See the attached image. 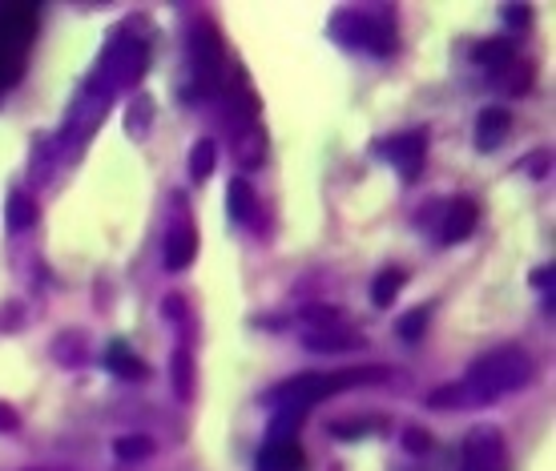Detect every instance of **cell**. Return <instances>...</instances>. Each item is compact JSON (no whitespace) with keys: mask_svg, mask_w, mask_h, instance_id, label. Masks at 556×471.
Wrapping results in <instances>:
<instances>
[{"mask_svg":"<svg viewBox=\"0 0 556 471\" xmlns=\"http://www.w3.org/2000/svg\"><path fill=\"white\" fill-rule=\"evenodd\" d=\"M258 471H303L306 468V456L299 440H266L258 447Z\"/></svg>","mask_w":556,"mask_h":471,"instance_id":"11","label":"cell"},{"mask_svg":"<svg viewBox=\"0 0 556 471\" xmlns=\"http://www.w3.org/2000/svg\"><path fill=\"white\" fill-rule=\"evenodd\" d=\"M376 157H388L400 169L404 181H416L424 174V157H428V129H407V133H391V138L371 141Z\"/></svg>","mask_w":556,"mask_h":471,"instance_id":"5","label":"cell"},{"mask_svg":"<svg viewBox=\"0 0 556 471\" xmlns=\"http://www.w3.org/2000/svg\"><path fill=\"white\" fill-rule=\"evenodd\" d=\"M150 65V53L146 44L134 41V37H113L110 49L101 53L98 65V81H101V98H110L117 89H134L141 81V73Z\"/></svg>","mask_w":556,"mask_h":471,"instance_id":"4","label":"cell"},{"mask_svg":"<svg viewBox=\"0 0 556 471\" xmlns=\"http://www.w3.org/2000/svg\"><path fill=\"white\" fill-rule=\"evenodd\" d=\"M169 383H174V395L181 403L194 399V355L186 347L174 351V359H169Z\"/></svg>","mask_w":556,"mask_h":471,"instance_id":"16","label":"cell"},{"mask_svg":"<svg viewBox=\"0 0 556 471\" xmlns=\"http://www.w3.org/2000/svg\"><path fill=\"white\" fill-rule=\"evenodd\" d=\"M105 367H110L117 379H146V362L129 351V343H122V339H113L110 343V351H105Z\"/></svg>","mask_w":556,"mask_h":471,"instance_id":"15","label":"cell"},{"mask_svg":"<svg viewBox=\"0 0 556 471\" xmlns=\"http://www.w3.org/2000/svg\"><path fill=\"white\" fill-rule=\"evenodd\" d=\"M428 319H431V303L416 306V310H407L404 319L395 322V331H400V339H404V343H419V339H424V331H428Z\"/></svg>","mask_w":556,"mask_h":471,"instance_id":"23","label":"cell"},{"mask_svg":"<svg viewBox=\"0 0 556 471\" xmlns=\"http://www.w3.org/2000/svg\"><path fill=\"white\" fill-rule=\"evenodd\" d=\"M508 444L496 428H472L464 435V471H504Z\"/></svg>","mask_w":556,"mask_h":471,"instance_id":"6","label":"cell"},{"mask_svg":"<svg viewBox=\"0 0 556 471\" xmlns=\"http://www.w3.org/2000/svg\"><path fill=\"white\" fill-rule=\"evenodd\" d=\"M153 451H157V444L150 435H117L113 440V456L122 463H146V459H153Z\"/></svg>","mask_w":556,"mask_h":471,"instance_id":"20","label":"cell"},{"mask_svg":"<svg viewBox=\"0 0 556 471\" xmlns=\"http://www.w3.org/2000/svg\"><path fill=\"white\" fill-rule=\"evenodd\" d=\"M266 157V138L258 125H242L235 138V162L238 166H258Z\"/></svg>","mask_w":556,"mask_h":471,"instance_id":"17","label":"cell"},{"mask_svg":"<svg viewBox=\"0 0 556 471\" xmlns=\"http://www.w3.org/2000/svg\"><path fill=\"white\" fill-rule=\"evenodd\" d=\"M150 122H153V98H150V93H138V98H134V105L126 110V133L134 141H146V133H150Z\"/></svg>","mask_w":556,"mask_h":471,"instance_id":"22","label":"cell"},{"mask_svg":"<svg viewBox=\"0 0 556 471\" xmlns=\"http://www.w3.org/2000/svg\"><path fill=\"white\" fill-rule=\"evenodd\" d=\"M553 282H556V270L548 266V270H532V287H548V294H553Z\"/></svg>","mask_w":556,"mask_h":471,"instance_id":"29","label":"cell"},{"mask_svg":"<svg viewBox=\"0 0 556 471\" xmlns=\"http://www.w3.org/2000/svg\"><path fill=\"white\" fill-rule=\"evenodd\" d=\"M388 371L383 367H343V371H303V374H291V379H282L275 387L266 391L263 403L270 411H282V416H303L311 407H319L323 399H331L339 391L348 387H363V383H383Z\"/></svg>","mask_w":556,"mask_h":471,"instance_id":"2","label":"cell"},{"mask_svg":"<svg viewBox=\"0 0 556 471\" xmlns=\"http://www.w3.org/2000/svg\"><path fill=\"white\" fill-rule=\"evenodd\" d=\"M504 21H508V25H529V9H525V4H508V9H504Z\"/></svg>","mask_w":556,"mask_h":471,"instance_id":"28","label":"cell"},{"mask_svg":"<svg viewBox=\"0 0 556 471\" xmlns=\"http://www.w3.org/2000/svg\"><path fill=\"white\" fill-rule=\"evenodd\" d=\"M327 33H331V41L343 44V49H359V53H376V56L395 53V28H391V21H383L379 13L343 9V13L331 16Z\"/></svg>","mask_w":556,"mask_h":471,"instance_id":"3","label":"cell"},{"mask_svg":"<svg viewBox=\"0 0 556 471\" xmlns=\"http://www.w3.org/2000/svg\"><path fill=\"white\" fill-rule=\"evenodd\" d=\"M49 355H53L61 367H81V362H85V339H81V331L56 334L53 347H49Z\"/></svg>","mask_w":556,"mask_h":471,"instance_id":"21","label":"cell"},{"mask_svg":"<svg viewBox=\"0 0 556 471\" xmlns=\"http://www.w3.org/2000/svg\"><path fill=\"white\" fill-rule=\"evenodd\" d=\"M476 222H480V206H476L472 198H452L444 209V222H440V242L456 246L464 238H472Z\"/></svg>","mask_w":556,"mask_h":471,"instance_id":"8","label":"cell"},{"mask_svg":"<svg viewBox=\"0 0 556 471\" xmlns=\"http://www.w3.org/2000/svg\"><path fill=\"white\" fill-rule=\"evenodd\" d=\"M529 383H532V355L525 347H516V343L484 351V355L468 367V374L456 379L464 411L501 403L504 395H516V391H525Z\"/></svg>","mask_w":556,"mask_h":471,"instance_id":"1","label":"cell"},{"mask_svg":"<svg viewBox=\"0 0 556 471\" xmlns=\"http://www.w3.org/2000/svg\"><path fill=\"white\" fill-rule=\"evenodd\" d=\"M254 206H258V194L247 178H235L226 186V214L235 218L238 226H247L254 218Z\"/></svg>","mask_w":556,"mask_h":471,"instance_id":"14","label":"cell"},{"mask_svg":"<svg viewBox=\"0 0 556 471\" xmlns=\"http://www.w3.org/2000/svg\"><path fill=\"white\" fill-rule=\"evenodd\" d=\"M194 254H198V230L194 222H178V226H169V234H166V246H162V263H166V270H186V266L194 263Z\"/></svg>","mask_w":556,"mask_h":471,"instance_id":"10","label":"cell"},{"mask_svg":"<svg viewBox=\"0 0 556 471\" xmlns=\"http://www.w3.org/2000/svg\"><path fill=\"white\" fill-rule=\"evenodd\" d=\"M472 61H476V65H484V69L492 73V77H496V73H504V69H508V65L516 61V44H513V41H504V37L480 41V44L472 49Z\"/></svg>","mask_w":556,"mask_h":471,"instance_id":"13","label":"cell"},{"mask_svg":"<svg viewBox=\"0 0 556 471\" xmlns=\"http://www.w3.org/2000/svg\"><path fill=\"white\" fill-rule=\"evenodd\" d=\"M303 347L311 355H355V351L367 347V334L339 322V327H315V331L303 334Z\"/></svg>","mask_w":556,"mask_h":471,"instance_id":"7","label":"cell"},{"mask_svg":"<svg viewBox=\"0 0 556 471\" xmlns=\"http://www.w3.org/2000/svg\"><path fill=\"white\" fill-rule=\"evenodd\" d=\"M331 435L334 440H359V435H367V428H363V419H334Z\"/></svg>","mask_w":556,"mask_h":471,"instance_id":"24","label":"cell"},{"mask_svg":"<svg viewBox=\"0 0 556 471\" xmlns=\"http://www.w3.org/2000/svg\"><path fill=\"white\" fill-rule=\"evenodd\" d=\"M21 428V416H16L9 403H0V435H13Z\"/></svg>","mask_w":556,"mask_h":471,"instance_id":"27","label":"cell"},{"mask_svg":"<svg viewBox=\"0 0 556 471\" xmlns=\"http://www.w3.org/2000/svg\"><path fill=\"white\" fill-rule=\"evenodd\" d=\"M162 315L174 322H186V298H181V294H169L166 303H162Z\"/></svg>","mask_w":556,"mask_h":471,"instance_id":"26","label":"cell"},{"mask_svg":"<svg viewBox=\"0 0 556 471\" xmlns=\"http://www.w3.org/2000/svg\"><path fill=\"white\" fill-rule=\"evenodd\" d=\"M404 447L412 451V456H424V451L431 447V435H428V431H419V428H407L404 431Z\"/></svg>","mask_w":556,"mask_h":471,"instance_id":"25","label":"cell"},{"mask_svg":"<svg viewBox=\"0 0 556 471\" xmlns=\"http://www.w3.org/2000/svg\"><path fill=\"white\" fill-rule=\"evenodd\" d=\"M37 218H41L37 198L25 194V190H9V198H4V230H13V234H21V230H33V226H37Z\"/></svg>","mask_w":556,"mask_h":471,"instance_id":"12","label":"cell"},{"mask_svg":"<svg viewBox=\"0 0 556 471\" xmlns=\"http://www.w3.org/2000/svg\"><path fill=\"white\" fill-rule=\"evenodd\" d=\"M214 169H218V145H214L210 138L194 141V150H190V157H186V174H190V181L202 186Z\"/></svg>","mask_w":556,"mask_h":471,"instance_id":"18","label":"cell"},{"mask_svg":"<svg viewBox=\"0 0 556 471\" xmlns=\"http://www.w3.org/2000/svg\"><path fill=\"white\" fill-rule=\"evenodd\" d=\"M28 471H41V468H28Z\"/></svg>","mask_w":556,"mask_h":471,"instance_id":"30","label":"cell"},{"mask_svg":"<svg viewBox=\"0 0 556 471\" xmlns=\"http://www.w3.org/2000/svg\"><path fill=\"white\" fill-rule=\"evenodd\" d=\"M407 287V275L400 270V266H388V270H379L376 282H371V303L379 306V310H388L395 298H400V291Z\"/></svg>","mask_w":556,"mask_h":471,"instance_id":"19","label":"cell"},{"mask_svg":"<svg viewBox=\"0 0 556 471\" xmlns=\"http://www.w3.org/2000/svg\"><path fill=\"white\" fill-rule=\"evenodd\" d=\"M508 133H513V110L488 105V110L476 117V150L480 153L501 150L504 141H508Z\"/></svg>","mask_w":556,"mask_h":471,"instance_id":"9","label":"cell"}]
</instances>
